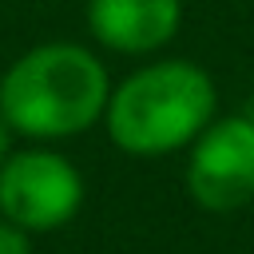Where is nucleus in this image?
<instances>
[{
	"label": "nucleus",
	"mask_w": 254,
	"mask_h": 254,
	"mask_svg": "<svg viewBox=\"0 0 254 254\" xmlns=\"http://www.w3.org/2000/svg\"><path fill=\"white\" fill-rule=\"evenodd\" d=\"M111 95L107 64L75 40H44L0 75V119L16 139L64 143L103 123Z\"/></svg>",
	"instance_id": "1"
},
{
	"label": "nucleus",
	"mask_w": 254,
	"mask_h": 254,
	"mask_svg": "<svg viewBox=\"0 0 254 254\" xmlns=\"http://www.w3.org/2000/svg\"><path fill=\"white\" fill-rule=\"evenodd\" d=\"M218 91L194 60H155L111 83L103 131L135 159H159L190 147L214 119Z\"/></svg>",
	"instance_id": "2"
},
{
	"label": "nucleus",
	"mask_w": 254,
	"mask_h": 254,
	"mask_svg": "<svg viewBox=\"0 0 254 254\" xmlns=\"http://www.w3.org/2000/svg\"><path fill=\"white\" fill-rule=\"evenodd\" d=\"M83 190L79 167L52 143L12 147L0 163V218L16 222L32 238L67 226L83 206Z\"/></svg>",
	"instance_id": "3"
},
{
	"label": "nucleus",
	"mask_w": 254,
	"mask_h": 254,
	"mask_svg": "<svg viewBox=\"0 0 254 254\" xmlns=\"http://www.w3.org/2000/svg\"><path fill=\"white\" fill-rule=\"evenodd\" d=\"M187 190L202 210L226 214L254 198V123L214 115L187 155Z\"/></svg>",
	"instance_id": "4"
},
{
	"label": "nucleus",
	"mask_w": 254,
	"mask_h": 254,
	"mask_svg": "<svg viewBox=\"0 0 254 254\" xmlns=\"http://www.w3.org/2000/svg\"><path fill=\"white\" fill-rule=\"evenodd\" d=\"M87 32L119 56H151L179 36L183 0H87Z\"/></svg>",
	"instance_id": "5"
},
{
	"label": "nucleus",
	"mask_w": 254,
	"mask_h": 254,
	"mask_svg": "<svg viewBox=\"0 0 254 254\" xmlns=\"http://www.w3.org/2000/svg\"><path fill=\"white\" fill-rule=\"evenodd\" d=\"M0 254H32V234L20 230L16 222L0 218Z\"/></svg>",
	"instance_id": "6"
},
{
	"label": "nucleus",
	"mask_w": 254,
	"mask_h": 254,
	"mask_svg": "<svg viewBox=\"0 0 254 254\" xmlns=\"http://www.w3.org/2000/svg\"><path fill=\"white\" fill-rule=\"evenodd\" d=\"M12 139H16V135H12V127H8L4 119H0V163H4L8 155H12Z\"/></svg>",
	"instance_id": "7"
},
{
	"label": "nucleus",
	"mask_w": 254,
	"mask_h": 254,
	"mask_svg": "<svg viewBox=\"0 0 254 254\" xmlns=\"http://www.w3.org/2000/svg\"><path fill=\"white\" fill-rule=\"evenodd\" d=\"M246 115H250V123H254V107H250V111H246Z\"/></svg>",
	"instance_id": "8"
}]
</instances>
